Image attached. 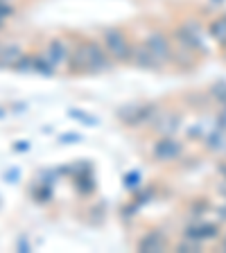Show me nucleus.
<instances>
[{
	"label": "nucleus",
	"instance_id": "nucleus-8",
	"mask_svg": "<svg viewBox=\"0 0 226 253\" xmlns=\"http://www.w3.org/2000/svg\"><path fill=\"white\" fill-rule=\"evenodd\" d=\"M217 235H220V226L211 224V221L190 224V226H185V233H183V237H190V240H195V242H199V244L208 242V240H215Z\"/></svg>",
	"mask_w": 226,
	"mask_h": 253
},
{
	"label": "nucleus",
	"instance_id": "nucleus-6",
	"mask_svg": "<svg viewBox=\"0 0 226 253\" xmlns=\"http://www.w3.org/2000/svg\"><path fill=\"white\" fill-rule=\"evenodd\" d=\"M45 57L52 61L54 68H63V66H68V59H70V52H73V47L66 39H52V41L47 43V47L43 50Z\"/></svg>",
	"mask_w": 226,
	"mask_h": 253
},
{
	"label": "nucleus",
	"instance_id": "nucleus-15",
	"mask_svg": "<svg viewBox=\"0 0 226 253\" xmlns=\"http://www.w3.org/2000/svg\"><path fill=\"white\" fill-rule=\"evenodd\" d=\"M136 185H140V174L138 172H129L125 174V188H136Z\"/></svg>",
	"mask_w": 226,
	"mask_h": 253
},
{
	"label": "nucleus",
	"instance_id": "nucleus-21",
	"mask_svg": "<svg viewBox=\"0 0 226 253\" xmlns=\"http://www.w3.org/2000/svg\"><path fill=\"white\" fill-rule=\"evenodd\" d=\"M14 149H16V152H18V149H21V152H25V149H30V145H27V142H21V145H14Z\"/></svg>",
	"mask_w": 226,
	"mask_h": 253
},
{
	"label": "nucleus",
	"instance_id": "nucleus-23",
	"mask_svg": "<svg viewBox=\"0 0 226 253\" xmlns=\"http://www.w3.org/2000/svg\"><path fill=\"white\" fill-rule=\"evenodd\" d=\"M0 47H2V43H0Z\"/></svg>",
	"mask_w": 226,
	"mask_h": 253
},
{
	"label": "nucleus",
	"instance_id": "nucleus-13",
	"mask_svg": "<svg viewBox=\"0 0 226 253\" xmlns=\"http://www.w3.org/2000/svg\"><path fill=\"white\" fill-rule=\"evenodd\" d=\"M208 34H211V37L215 39L217 43L226 45V16H222V18H217V21L211 23V27H208Z\"/></svg>",
	"mask_w": 226,
	"mask_h": 253
},
{
	"label": "nucleus",
	"instance_id": "nucleus-19",
	"mask_svg": "<svg viewBox=\"0 0 226 253\" xmlns=\"http://www.w3.org/2000/svg\"><path fill=\"white\" fill-rule=\"evenodd\" d=\"M68 140H82V136L79 133H66V136H61V142H68Z\"/></svg>",
	"mask_w": 226,
	"mask_h": 253
},
{
	"label": "nucleus",
	"instance_id": "nucleus-16",
	"mask_svg": "<svg viewBox=\"0 0 226 253\" xmlns=\"http://www.w3.org/2000/svg\"><path fill=\"white\" fill-rule=\"evenodd\" d=\"M68 116H70V118H77V120L86 122V125H97V120H95V118L86 116V113H82V111H75V109H70V111H68Z\"/></svg>",
	"mask_w": 226,
	"mask_h": 253
},
{
	"label": "nucleus",
	"instance_id": "nucleus-5",
	"mask_svg": "<svg viewBox=\"0 0 226 253\" xmlns=\"http://www.w3.org/2000/svg\"><path fill=\"white\" fill-rule=\"evenodd\" d=\"M181 152H183V142L181 140H177L174 136H161L152 149V156L158 163H172L181 156Z\"/></svg>",
	"mask_w": 226,
	"mask_h": 253
},
{
	"label": "nucleus",
	"instance_id": "nucleus-9",
	"mask_svg": "<svg viewBox=\"0 0 226 253\" xmlns=\"http://www.w3.org/2000/svg\"><path fill=\"white\" fill-rule=\"evenodd\" d=\"M132 66L140 70H156L161 68V63L156 61V57L152 54L147 43H134V52H132Z\"/></svg>",
	"mask_w": 226,
	"mask_h": 253
},
{
	"label": "nucleus",
	"instance_id": "nucleus-17",
	"mask_svg": "<svg viewBox=\"0 0 226 253\" xmlns=\"http://www.w3.org/2000/svg\"><path fill=\"white\" fill-rule=\"evenodd\" d=\"M14 14V7L9 5V0H0V21H7Z\"/></svg>",
	"mask_w": 226,
	"mask_h": 253
},
{
	"label": "nucleus",
	"instance_id": "nucleus-11",
	"mask_svg": "<svg viewBox=\"0 0 226 253\" xmlns=\"http://www.w3.org/2000/svg\"><path fill=\"white\" fill-rule=\"evenodd\" d=\"M23 57H25V52H23V47L18 43H2V47H0V68L14 70V66Z\"/></svg>",
	"mask_w": 226,
	"mask_h": 253
},
{
	"label": "nucleus",
	"instance_id": "nucleus-14",
	"mask_svg": "<svg viewBox=\"0 0 226 253\" xmlns=\"http://www.w3.org/2000/svg\"><path fill=\"white\" fill-rule=\"evenodd\" d=\"M16 73H34V57L32 54H25L21 61L14 66Z\"/></svg>",
	"mask_w": 226,
	"mask_h": 253
},
{
	"label": "nucleus",
	"instance_id": "nucleus-18",
	"mask_svg": "<svg viewBox=\"0 0 226 253\" xmlns=\"http://www.w3.org/2000/svg\"><path fill=\"white\" fill-rule=\"evenodd\" d=\"M149 199H152V190H145V192H136V195H134V201H136L138 206L147 204Z\"/></svg>",
	"mask_w": 226,
	"mask_h": 253
},
{
	"label": "nucleus",
	"instance_id": "nucleus-4",
	"mask_svg": "<svg viewBox=\"0 0 226 253\" xmlns=\"http://www.w3.org/2000/svg\"><path fill=\"white\" fill-rule=\"evenodd\" d=\"M145 43L149 45L152 54L156 57V61L161 63V68L168 66V63H172V39H170L165 32H161V30L149 32V37L145 39Z\"/></svg>",
	"mask_w": 226,
	"mask_h": 253
},
{
	"label": "nucleus",
	"instance_id": "nucleus-22",
	"mask_svg": "<svg viewBox=\"0 0 226 253\" xmlns=\"http://www.w3.org/2000/svg\"><path fill=\"white\" fill-rule=\"evenodd\" d=\"M2 25H5V21H0V30H2Z\"/></svg>",
	"mask_w": 226,
	"mask_h": 253
},
{
	"label": "nucleus",
	"instance_id": "nucleus-20",
	"mask_svg": "<svg viewBox=\"0 0 226 253\" xmlns=\"http://www.w3.org/2000/svg\"><path fill=\"white\" fill-rule=\"evenodd\" d=\"M16 247L21 249V251H23V253H27V251H30V244H27V242H25V240H21V242H16Z\"/></svg>",
	"mask_w": 226,
	"mask_h": 253
},
{
	"label": "nucleus",
	"instance_id": "nucleus-3",
	"mask_svg": "<svg viewBox=\"0 0 226 253\" xmlns=\"http://www.w3.org/2000/svg\"><path fill=\"white\" fill-rule=\"evenodd\" d=\"M156 113L158 111L154 104H125L118 111V118L127 126H140V125H152Z\"/></svg>",
	"mask_w": 226,
	"mask_h": 253
},
{
	"label": "nucleus",
	"instance_id": "nucleus-12",
	"mask_svg": "<svg viewBox=\"0 0 226 253\" xmlns=\"http://www.w3.org/2000/svg\"><path fill=\"white\" fill-rule=\"evenodd\" d=\"M32 57H34V73H37V75L52 77V75L57 73V68H54L52 61L45 57V52H43V54H32Z\"/></svg>",
	"mask_w": 226,
	"mask_h": 253
},
{
	"label": "nucleus",
	"instance_id": "nucleus-7",
	"mask_svg": "<svg viewBox=\"0 0 226 253\" xmlns=\"http://www.w3.org/2000/svg\"><path fill=\"white\" fill-rule=\"evenodd\" d=\"M152 129L158 136H174L181 129V116L174 111H163L156 113V118L152 120Z\"/></svg>",
	"mask_w": 226,
	"mask_h": 253
},
{
	"label": "nucleus",
	"instance_id": "nucleus-1",
	"mask_svg": "<svg viewBox=\"0 0 226 253\" xmlns=\"http://www.w3.org/2000/svg\"><path fill=\"white\" fill-rule=\"evenodd\" d=\"M113 59L97 41H79L68 59V70L73 75H97L113 68Z\"/></svg>",
	"mask_w": 226,
	"mask_h": 253
},
{
	"label": "nucleus",
	"instance_id": "nucleus-2",
	"mask_svg": "<svg viewBox=\"0 0 226 253\" xmlns=\"http://www.w3.org/2000/svg\"><path fill=\"white\" fill-rule=\"evenodd\" d=\"M102 45L116 63H132L134 43L127 39V34L120 27H109L102 32Z\"/></svg>",
	"mask_w": 226,
	"mask_h": 253
},
{
	"label": "nucleus",
	"instance_id": "nucleus-10",
	"mask_svg": "<svg viewBox=\"0 0 226 253\" xmlns=\"http://www.w3.org/2000/svg\"><path fill=\"white\" fill-rule=\"evenodd\" d=\"M138 251H145V253H156V251H165L168 247V240L161 231H149L138 240Z\"/></svg>",
	"mask_w": 226,
	"mask_h": 253
}]
</instances>
